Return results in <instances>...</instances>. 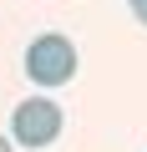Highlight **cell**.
<instances>
[{
	"label": "cell",
	"mask_w": 147,
	"mask_h": 152,
	"mask_svg": "<svg viewBox=\"0 0 147 152\" xmlns=\"http://www.w3.org/2000/svg\"><path fill=\"white\" fill-rule=\"evenodd\" d=\"M0 152H15V147H10V137H0Z\"/></svg>",
	"instance_id": "cell-4"
},
{
	"label": "cell",
	"mask_w": 147,
	"mask_h": 152,
	"mask_svg": "<svg viewBox=\"0 0 147 152\" xmlns=\"http://www.w3.org/2000/svg\"><path fill=\"white\" fill-rule=\"evenodd\" d=\"M26 76L41 86H66L76 76V46H71L61 31H46L26 46Z\"/></svg>",
	"instance_id": "cell-1"
},
{
	"label": "cell",
	"mask_w": 147,
	"mask_h": 152,
	"mask_svg": "<svg viewBox=\"0 0 147 152\" xmlns=\"http://www.w3.org/2000/svg\"><path fill=\"white\" fill-rule=\"evenodd\" d=\"M127 5H132V15H137V20L147 26V0H127Z\"/></svg>",
	"instance_id": "cell-3"
},
{
	"label": "cell",
	"mask_w": 147,
	"mask_h": 152,
	"mask_svg": "<svg viewBox=\"0 0 147 152\" xmlns=\"http://www.w3.org/2000/svg\"><path fill=\"white\" fill-rule=\"evenodd\" d=\"M61 127H66V117L51 96H26L10 112V142L15 147H51L61 137Z\"/></svg>",
	"instance_id": "cell-2"
}]
</instances>
